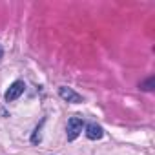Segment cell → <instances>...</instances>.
Segmentation results:
<instances>
[{
    "instance_id": "1",
    "label": "cell",
    "mask_w": 155,
    "mask_h": 155,
    "mask_svg": "<svg viewBox=\"0 0 155 155\" xmlns=\"http://www.w3.org/2000/svg\"><path fill=\"white\" fill-rule=\"evenodd\" d=\"M82 128H84V120L81 117H71L68 120V140H75L81 135Z\"/></svg>"
},
{
    "instance_id": "2",
    "label": "cell",
    "mask_w": 155,
    "mask_h": 155,
    "mask_svg": "<svg viewBox=\"0 0 155 155\" xmlns=\"http://www.w3.org/2000/svg\"><path fill=\"white\" fill-rule=\"evenodd\" d=\"M24 90H26V84L22 82V81H17V82H13L11 86H9V90L6 91V101L8 102H13V101H17L22 93H24Z\"/></svg>"
},
{
    "instance_id": "3",
    "label": "cell",
    "mask_w": 155,
    "mask_h": 155,
    "mask_svg": "<svg viewBox=\"0 0 155 155\" xmlns=\"http://www.w3.org/2000/svg\"><path fill=\"white\" fill-rule=\"evenodd\" d=\"M58 95H60L62 101L71 102V104H79V102H82V97H81L79 93H75L71 88H60V90H58Z\"/></svg>"
},
{
    "instance_id": "4",
    "label": "cell",
    "mask_w": 155,
    "mask_h": 155,
    "mask_svg": "<svg viewBox=\"0 0 155 155\" xmlns=\"http://www.w3.org/2000/svg\"><path fill=\"white\" fill-rule=\"evenodd\" d=\"M102 135H104V131H102V128H101L99 124H88V126H86V137H88V139L97 140V139H101Z\"/></svg>"
},
{
    "instance_id": "5",
    "label": "cell",
    "mask_w": 155,
    "mask_h": 155,
    "mask_svg": "<svg viewBox=\"0 0 155 155\" xmlns=\"http://www.w3.org/2000/svg\"><path fill=\"white\" fill-rule=\"evenodd\" d=\"M153 84H155V79L151 77V79H148L146 82H142V84H140V88H142L144 91H150V90H153Z\"/></svg>"
},
{
    "instance_id": "6",
    "label": "cell",
    "mask_w": 155,
    "mask_h": 155,
    "mask_svg": "<svg viewBox=\"0 0 155 155\" xmlns=\"http://www.w3.org/2000/svg\"><path fill=\"white\" fill-rule=\"evenodd\" d=\"M31 140H33V142H38V140H40V133H38V128H37V133L33 135V139H31Z\"/></svg>"
},
{
    "instance_id": "7",
    "label": "cell",
    "mask_w": 155,
    "mask_h": 155,
    "mask_svg": "<svg viewBox=\"0 0 155 155\" xmlns=\"http://www.w3.org/2000/svg\"><path fill=\"white\" fill-rule=\"evenodd\" d=\"M2 53H4V51H2V46H0V58H2Z\"/></svg>"
}]
</instances>
